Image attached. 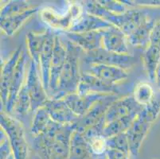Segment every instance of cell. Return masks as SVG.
<instances>
[{
    "label": "cell",
    "instance_id": "obj_1",
    "mask_svg": "<svg viewBox=\"0 0 160 159\" xmlns=\"http://www.w3.org/2000/svg\"><path fill=\"white\" fill-rule=\"evenodd\" d=\"M73 124L63 125L52 120L43 133L35 138L36 147L46 159H69Z\"/></svg>",
    "mask_w": 160,
    "mask_h": 159
},
{
    "label": "cell",
    "instance_id": "obj_2",
    "mask_svg": "<svg viewBox=\"0 0 160 159\" xmlns=\"http://www.w3.org/2000/svg\"><path fill=\"white\" fill-rule=\"evenodd\" d=\"M81 5L85 12L101 17L120 29L127 37L137 28L148 16L142 11L136 8H131L123 14H115L106 10L97 1H85Z\"/></svg>",
    "mask_w": 160,
    "mask_h": 159
},
{
    "label": "cell",
    "instance_id": "obj_3",
    "mask_svg": "<svg viewBox=\"0 0 160 159\" xmlns=\"http://www.w3.org/2000/svg\"><path fill=\"white\" fill-rule=\"evenodd\" d=\"M65 46L66 47L65 63L59 78L58 90L50 99L58 100L67 95L78 92L81 74L79 70V61L81 52L84 51L68 39L65 42Z\"/></svg>",
    "mask_w": 160,
    "mask_h": 159
},
{
    "label": "cell",
    "instance_id": "obj_4",
    "mask_svg": "<svg viewBox=\"0 0 160 159\" xmlns=\"http://www.w3.org/2000/svg\"><path fill=\"white\" fill-rule=\"evenodd\" d=\"M0 122L1 130L4 131L9 140L14 158L27 159L28 146L21 122L5 112H1Z\"/></svg>",
    "mask_w": 160,
    "mask_h": 159
},
{
    "label": "cell",
    "instance_id": "obj_5",
    "mask_svg": "<svg viewBox=\"0 0 160 159\" xmlns=\"http://www.w3.org/2000/svg\"><path fill=\"white\" fill-rule=\"evenodd\" d=\"M84 12L81 4L72 3L66 14H60L51 8H45L41 11L42 19L52 28L69 31L74 23L79 19Z\"/></svg>",
    "mask_w": 160,
    "mask_h": 159
},
{
    "label": "cell",
    "instance_id": "obj_6",
    "mask_svg": "<svg viewBox=\"0 0 160 159\" xmlns=\"http://www.w3.org/2000/svg\"><path fill=\"white\" fill-rule=\"evenodd\" d=\"M26 83L31 102L30 112H34L39 107H43L49 97L43 86L38 68L31 60L26 76Z\"/></svg>",
    "mask_w": 160,
    "mask_h": 159
},
{
    "label": "cell",
    "instance_id": "obj_7",
    "mask_svg": "<svg viewBox=\"0 0 160 159\" xmlns=\"http://www.w3.org/2000/svg\"><path fill=\"white\" fill-rule=\"evenodd\" d=\"M84 61L88 65L100 64L117 66L127 69L132 66L135 61V57L131 54H119L109 52L104 48L96 49L88 52H85Z\"/></svg>",
    "mask_w": 160,
    "mask_h": 159
},
{
    "label": "cell",
    "instance_id": "obj_8",
    "mask_svg": "<svg viewBox=\"0 0 160 159\" xmlns=\"http://www.w3.org/2000/svg\"><path fill=\"white\" fill-rule=\"evenodd\" d=\"M66 58V47L65 43L58 34H55L53 46V58L50 67V79H49V97L52 98L56 93L61 73L63 69Z\"/></svg>",
    "mask_w": 160,
    "mask_h": 159
},
{
    "label": "cell",
    "instance_id": "obj_9",
    "mask_svg": "<svg viewBox=\"0 0 160 159\" xmlns=\"http://www.w3.org/2000/svg\"><path fill=\"white\" fill-rule=\"evenodd\" d=\"M144 106L139 104L135 100L133 96L118 98L108 108L104 115V123L107 124L116 119L126 117L131 115H138Z\"/></svg>",
    "mask_w": 160,
    "mask_h": 159
},
{
    "label": "cell",
    "instance_id": "obj_10",
    "mask_svg": "<svg viewBox=\"0 0 160 159\" xmlns=\"http://www.w3.org/2000/svg\"><path fill=\"white\" fill-rule=\"evenodd\" d=\"M117 99L118 96L116 94H111L97 102L85 116L80 117L78 122L73 124L74 127L84 131L90 127L98 124L100 121L104 119V115L109 106Z\"/></svg>",
    "mask_w": 160,
    "mask_h": 159
},
{
    "label": "cell",
    "instance_id": "obj_11",
    "mask_svg": "<svg viewBox=\"0 0 160 159\" xmlns=\"http://www.w3.org/2000/svg\"><path fill=\"white\" fill-rule=\"evenodd\" d=\"M45 108L52 120L63 125L75 124L80 119L68 106L64 99H50L45 103Z\"/></svg>",
    "mask_w": 160,
    "mask_h": 159
},
{
    "label": "cell",
    "instance_id": "obj_12",
    "mask_svg": "<svg viewBox=\"0 0 160 159\" xmlns=\"http://www.w3.org/2000/svg\"><path fill=\"white\" fill-rule=\"evenodd\" d=\"M116 85L108 84L100 79L87 72H82L81 74L78 93L79 95L87 94H117Z\"/></svg>",
    "mask_w": 160,
    "mask_h": 159
},
{
    "label": "cell",
    "instance_id": "obj_13",
    "mask_svg": "<svg viewBox=\"0 0 160 159\" xmlns=\"http://www.w3.org/2000/svg\"><path fill=\"white\" fill-rule=\"evenodd\" d=\"M85 72L112 85H116V84L124 81L128 77L127 70L124 68L100 64L88 65V68L85 70Z\"/></svg>",
    "mask_w": 160,
    "mask_h": 159
},
{
    "label": "cell",
    "instance_id": "obj_14",
    "mask_svg": "<svg viewBox=\"0 0 160 159\" xmlns=\"http://www.w3.org/2000/svg\"><path fill=\"white\" fill-rule=\"evenodd\" d=\"M111 94H87L79 95L78 92L72 93L65 96L64 100L68 104L71 110L78 116H85V114L92 107L95 103L105 98Z\"/></svg>",
    "mask_w": 160,
    "mask_h": 159
},
{
    "label": "cell",
    "instance_id": "obj_15",
    "mask_svg": "<svg viewBox=\"0 0 160 159\" xmlns=\"http://www.w3.org/2000/svg\"><path fill=\"white\" fill-rule=\"evenodd\" d=\"M104 30L85 32V33H71L65 32L67 39L81 48L85 52H91L103 48Z\"/></svg>",
    "mask_w": 160,
    "mask_h": 159
},
{
    "label": "cell",
    "instance_id": "obj_16",
    "mask_svg": "<svg viewBox=\"0 0 160 159\" xmlns=\"http://www.w3.org/2000/svg\"><path fill=\"white\" fill-rule=\"evenodd\" d=\"M103 48L109 52L119 54H130L127 36L123 31L114 26L104 30Z\"/></svg>",
    "mask_w": 160,
    "mask_h": 159
},
{
    "label": "cell",
    "instance_id": "obj_17",
    "mask_svg": "<svg viewBox=\"0 0 160 159\" xmlns=\"http://www.w3.org/2000/svg\"><path fill=\"white\" fill-rule=\"evenodd\" d=\"M151 125V123L143 120L139 116H136L132 126L126 132L131 155H138L142 142L146 138Z\"/></svg>",
    "mask_w": 160,
    "mask_h": 159
},
{
    "label": "cell",
    "instance_id": "obj_18",
    "mask_svg": "<svg viewBox=\"0 0 160 159\" xmlns=\"http://www.w3.org/2000/svg\"><path fill=\"white\" fill-rule=\"evenodd\" d=\"M26 63H27V56H26V53L22 51L18 64H17V66H16L15 72H14L12 81H11V85H10L8 98H7V104L5 106L6 112L8 114L12 113L14 104H15L16 98L26 81V76H27V73L25 72Z\"/></svg>",
    "mask_w": 160,
    "mask_h": 159
},
{
    "label": "cell",
    "instance_id": "obj_19",
    "mask_svg": "<svg viewBox=\"0 0 160 159\" xmlns=\"http://www.w3.org/2000/svg\"><path fill=\"white\" fill-rule=\"evenodd\" d=\"M22 50L21 47H18L13 52L10 58L6 61V63L2 65L1 69V102H2L3 107H5L8 98V92H9L10 85L11 81L14 75L16 66L18 62L20 57H21Z\"/></svg>",
    "mask_w": 160,
    "mask_h": 159
},
{
    "label": "cell",
    "instance_id": "obj_20",
    "mask_svg": "<svg viewBox=\"0 0 160 159\" xmlns=\"http://www.w3.org/2000/svg\"><path fill=\"white\" fill-rule=\"evenodd\" d=\"M55 34L49 30L47 40L45 44L39 62V72L42 81L43 86L49 96V79H50V67H51L52 58H53V46H54Z\"/></svg>",
    "mask_w": 160,
    "mask_h": 159
},
{
    "label": "cell",
    "instance_id": "obj_21",
    "mask_svg": "<svg viewBox=\"0 0 160 159\" xmlns=\"http://www.w3.org/2000/svg\"><path fill=\"white\" fill-rule=\"evenodd\" d=\"M112 26L105 20L98 16L93 15L89 13L83 12L79 19L74 23L70 30L67 32L71 33H85V32L97 31L106 30Z\"/></svg>",
    "mask_w": 160,
    "mask_h": 159
},
{
    "label": "cell",
    "instance_id": "obj_22",
    "mask_svg": "<svg viewBox=\"0 0 160 159\" xmlns=\"http://www.w3.org/2000/svg\"><path fill=\"white\" fill-rule=\"evenodd\" d=\"M92 156L84 132L75 128L71 135L69 159H89Z\"/></svg>",
    "mask_w": 160,
    "mask_h": 159
},
{
    "label": "cell",
    "instance_id": "obj_23",
    "mask_svg": "<svg viewBox=\"0 0 160 159\" xmlns=\"http://www.w3.org/2000/svg\"><path fill=\"white\" fill-rule=\"evenodd\" d=\"M155 21L154 18L147 16L141 24L134 30L128 37V43L134 46H148L149 44L151 32L155 26Z\"/></svg>",
    "mask_w": 160,
    "mask_h": 159
},
{
    "label": "cell",
    "instance_id": "obj_24",
    "mask_svg": "<svg viewBox=\"0 0 160 159\" xmlns=\"http://www.w3.org/2000/svg\"><path fill=\"white\" fill-rule=\"evenodd\" d=\"M38 11V7H33L28 11L18 13L9 17L0 18L1 28L8 36H12L18 31L22 26Z\"/></svg>",
    "mask_w": 160,
    "mask_h": 159
},
{
    "label": "cell",
    "instance_id": "obj_25",
    "mask_svg": "<svg viewBox=\"0 0 160 159\" xmlns=\"http://www.w3.org/2000/svg\"><path fill=\"white\" fill-rule=\"evenodd\" d=\"M49 30H47L43 33L30 32L27 35V43L29 54L31 58V61H33L36 64L38 69L40 57L44 49Z\"/></svg>",
    "mask_w": 160,
    "mask_h": 159
},
{
    "label": "cell",
    "instance_id": "obj_26",
    "mask_svg": "<svg viewBox=\"0 0 160 159\" xmlns=\"http://www.w3.org/2000/svg\"><path fill=\"white\" fill-rule=\"evenodd\" d=\"M142 63L148 77L154 81L156 70L160 65V47L148 44L142 54Z\"/></svg>",
    "mask_w": 160,
    "mask_h": 159
},
{
    "label": "cell",
    "instance_id": "obj_27",
    "mask_svg": "<svg viewBox=\"0 0 160 159\" xmlns=\"http://www.w3.org/2000/svg\"><path fill=\"white\" fill-rule=\"evenodd\" d=\"M137 116L138 115H131V116L120 118L111 122H108L104 125L103 134L106 138H108L115 135L127 132Z\"/></svg>",
    "mask_w": 160,
    "mask_h": 159
},
{
    "label": "cell",
    "instance_id": "obj_28",
    "mask_svg": "<svg viewBox=\"0 0 160 159\" xmlns=\"http://www.w3.org/2000/svg\"><path fill=\"white\" fill-rule=\"evenodd\" d=\"M51 121V118L44 106L39 107L34 112L30 129L31 135L34 137V138L44 132Z\"/></svg>",
    "mask_w": 160,
    "mask_h": 159
},
{
    "label": "cell",
    "instance_id": "obj_29",
    "mask_svg": "<svg viewBox=\"0 0 160 159\" xmlns=\"http://www.w3.org/2000/svg\"><path fill=\"white\" fill-rule=\"evenodd\" d=\"M31 110V102H30V95L27 90V85L26 81L18 92L16 98L13 112L18 116H24Z\"/></svg>",
    "mask_w": 160,
    "mask_h": 159
},
{
    "label": "cell",
    "instance_id": "obj_30",
    "mask_svg": "<svg viewBox=\"0 0 160 159\" xmlns=\"http://www.w3.org/2000/svg\"><path fill=\"white\" fill-rule=\"evenodd\" d=\"M132 96L139 104L146 106L154 100V90L148 83L140 82L135 87Z\"/></svg>",
    "mask_w": 160,
    "mask_h": 159
},
{
    "label": "cell",
    "instance_id": "obj_31",
    "mask_svg": "<svg viewBox=\"0 0 160 159\" xmlns=\"http://www.w3.org/2000/svg\"><path fill=\"white\" fill-rule=\"evenodd\" d=\"M33 7V6L27 1H23V0L9 1L1 8L0 18H3V17H9V16L18 14V13L24 12Z\"/></svg>",
    "mask_w": 160,
    "mask_h": 159
},
{
    "label": "cell",
    "instance_id": "obj_32",
    "mask_svg": "<svg viewBox=\"0 0 160 159\" xmlns=\"http://www.w3.org/2000/svg\"><path fill=\"white\" fill-rule=\"evenodd\" d=\"M160 113V101L154 99L149 104L143 107L142 110L138 114V116L142 119L143 120L153 124L158 117Z\"/></svg>",
    "mask_w": 160,
    "mask_h": 159
},
{
    "label": "cell",
    "instance_id": "obj_33",
    "mask_svg": "<svg viewBox=\"0 0 160 159\" xmlns=\"http://www.w3.org/2000/svg\"><path fill=\"white\" fill-rule=\"evenodd\" d=\"M107 144L108 148L118 150L125 154H130L128 140L126 132L107 138Z\"/></svg>",
    "mask_w": 160,
    "mask_h": 159
},
{
    "label": "cell",
    "instance_id": "obj_34",
    "mask_svg": "<svg viewBox=\"0 0 160 159\" xmlns=\"http://www.w3.org/2000/svg\"><path fill=\"white\" fill-rule=\"evenodd\" d=\"M103 7L111 11V12L115 13V14H123L127 12L131 9L130 7L125 4L123 1H116V0H100L97 1Z\"/></svg>",
    "mask_w": 160,
    "mask_h": 159
},
{
    "label": "cell",
    "instance_id": "obj_35",
    "mask_svg": "<svg viewBox=\"0 0 160 159\" xmlns=\"http://www.w3.org/2000/svg\"><path fill=\"white\" fill-rule=\"evenodd\" d=\"M125 4H127L131 8H135L136 7H160V1H155V0H142V1H123Z\"/></svg>",
    "mask_w": 160,
    "mask_h": 159
},
{
    "label": "cell",
    "instance_id": "obj_36",
    "mask_svg": "<svg viewBox=\"0 0 160 159\" xmlns=\"http://www.w3.org/2000/svg\"><path fill=\"white\" fill-rule=\"evenodd\" d=\"M149 44L155 45V46L160 47V20L155 22L151 37H150Z\"/></svg>",
    "mask_w": 160,
    "mask_h": 159
},
{
    "label": "cell",
    "instance_id": "obj_37",
    "mask_svg": "<svg viewBox=\"0 0 160 159\" xmlns=\"http://www.w3.org/2000/svg\"><path fill=\"white\" fill-rule=\"evenodd\" d=\"M104 159H130L129 154H125L118 150L114 149H108L107 152L105 154Z\"/></svg>",
    "mask_w": 160,
    "mask_h": 159
},
{
    "label": "cell",
    "instance_id": "obj_38",
    "mask_svg": "<svg viewBox=\"0 0 160 159\" xmlns=\"http://www.w3.org/2000/svg\"><path fill=\"white\" fill-rule=\"evenodd\" d=\"M155 81L157 84V87H158V89L160 90V65L158 67L156 70V72H155Z\"/></svg>",
    "mask_w": 160,
    "mask_h": 159
}]
</instances>
